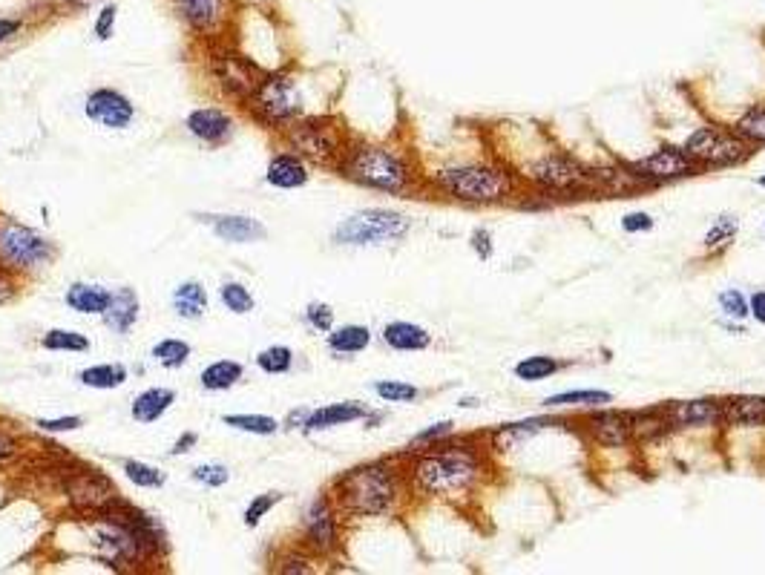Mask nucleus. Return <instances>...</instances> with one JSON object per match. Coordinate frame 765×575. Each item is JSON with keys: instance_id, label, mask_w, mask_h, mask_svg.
<instances>
[{"instance_id": "nucleus-1", "label": "nucleus", "mask_w": 765, "mask_h": 575, "mask_svg": "<svg viewBox=\"0 0 765 575\" xmlns=\"http://www.w3.org/2000/svg\"><path fill=\"white\" fill-rule=\"evenodd\" d=\"M487 475L484 452L472 443H435L426 455H420L412 478L426 495L438 498H464Z\"/></svg>"}, {"instance_id": "nucleus-2", "label": "nucleus", "mask_w": 765, "mask_h": 575, "mask_svg": "<svg viewBox=\"0 0 765 575\" xmlns=\"http://www.w3.org/2000/svg\"><path fill=\"white\" fill-rule=\"evenodd\" d=\"M435 187L464 205H504L521 193V179L501 164H455L435 173Z\"/></svg>"}, {"instance_id": "nucleus-3", "label": "nucleus", "mask_w": 765, "mask_h": 575, "mask_svg": "<svg viewBox=\"0 0 765 575\" xmlns=\"http://www.w3.org/2000/svg\"><path fill=\"white\" fill-rule=\"evenodd\" d=\"M343 173L351 182L371 190H383V193H406L412 184L409 161L392 147H377V144H363L348 150Z\"/></svg>"}, {"instance_id": "nucleus-4", "label": "nucleus", "mask_w": 765, "mask_h": 575, "mask_svg": "<svg viewBox=\"0 0 765 575\" xmlns=\"http://www.w3.org/2000/svg\"><path fill=\"white\" fill-rule=\"evenodd\" d=\"M340 501L354 515H386L397 504V478L386 463H369L340 478Z\"/></svg>"}, {"instance_id": "nucleus-5", "label": "nucleus", "mask_w": 765, "mask_h": 575, "mask_svg": "<svg viewBox=\"0 0 765 575\" xmlns=\"http://www.w3.org/2000/svg\"><path fill=\"white\" fill-rule=\"evenodd\" d=\"M682 150L691 159L708 170H719V167H734L742 164L754 153V144L745 141L737 130H725V127H696L691 136L685 138Z\"/></svg>"}, {"instance_id": "nucleus-6", "label": "nucleus", "mask_w": 765, "mask_h": 575, "mask_svg": "<svg viewBox=\"0 0 765 575\" xmlns=\"http://www.w3.org/2000/svg\"><path fill=\"white\" fill-rule=\"evenodd\" d=\"M535 187L576 199L581 193H593V173L587 167H581L579 161L570 159L567 153H547L541 159H535L527 173H524Z\"/></svg>"}, {"instance_id": "nucleus-7", "label": "nucleus", "mask_w": 765, "mask_h": 575, "mask_svg": "<svg viewBox=\"0 0 765 575\" xmlns=\"http://www.w3.org/2000/svg\"><path fill=\"white\" fill-rule=\"evenodd\" d=\"M409 233V219L395 210H360L340 222L334 230V239L340 245H386V242H400Z\"/></svg>"}, {"instance_id": "nucleus-8", "label": "nucleus", "mask_w": 765, "mask_h": 575, "mask_svg": "<svg viewBox=\"0 0 765 575\" xmlns=\"http://www.w3.org/2000/svg\"><path fill=\"white\" fill-rule=\"evenodd\" d=\"M630 173L645 184V187H656V184H671L682 182V179H691L699 173V164H696L682 147H659L653 150L645 159L633 161L630 164Z\"/></svg>"}, {"instance_id": "nucleus-9", "label": "nucleus", "mask_w": 765, "mask_h": 575, "mask_svg": "<svg viewBox=\"0 0 765 575\" xmlns=\"http://www.w3.org/2000/svg\"><path fill=\"white\" fill-rule=\"evenodd\" d=\"M52 242L32 228L9 222L0 228V259L15 268H38L52 259Z\"/></svg>"}, {"instance_id": "nucleus-10", "label": "nucleus", "mask_w": 765, "mask_h": 575, "mask_svg": "<svg viewBox=\"0 0 765 575\" xmlns=\"http://www.w3.org/2000/svg\"><path fill=\"white\" fill-rule=\"evenodd\" d=\"M256 107L268 118H294L300 113V92L294 87L291 78L285 75H274V78H265L259 87H256Z\"/></svg>"}, {"instance_id": "nucleus-11", "label": "nucleus", "mask_w": 765, "mask_h": 575, "mask_svg": "<svg viewBox=\"0 0 765 575\" xmlns=\"http://www.w3.org/2000/svg\"><path fill=\"white\" fill-rule=\"evenodd\" d=\"M584 432L604 449H625L633 440V420H630V414L599 409V412L584 417Z\"/></svg>"}, {"instance_id": "nucleus-12", "label": "nucleus", "mask_w": 765, "mask_h": 575, "mask_svg": "<svg viewBox=\"0 0 765 575\" xmlns=\"http://www.w3.org/2000/svg\"><path fill=\"white\" fill-rule=\"evenodd\" d=\"M668 414L671 429H711L722 423V409L719 400L711 397H696V400H676L662 406Z\"/></svg>"}, {"instance_id": "nucleus-13", "label": "nucleus", "mask_w": 765, "mask_h": 575, "mask_svg": "<svg viewBox=\"0 0 765 575\" xmlns=\"http://www.w3.org/2000/svg\"><path fill=\"white\" fill-rule=\"evenodd\" d=\"M87 115L107 130H124L133 121V104L116 90H95L87 98Z\"/></svg>"}, {"instance_id": "nucleus-14", "label": "nucleus", "mask_w": 765, "mask_h": 575, "mask_svg": "<svg viewBox=\"0 0 765 575\" xmlns=\"http://www.w3.org/2000/svg\"><path fill=\"white\" fill-rule=\"evenodd\" d=\"M294 147L300 150L302 156L314 161H331L337 153H340V138L331 127H325L320 121H308V124H300L294 130Z\"/></svg>"}, {"instance_id": "nucleus-15", "label": "nucleus", "mask_w": 765, "mask_h": 575, "mask_svg": "<svg viewBox=\"0 0 765 575\" xmlns=\"http://www.w3.org/2000/svg\"><path fill=\"white\" fill-rule=\"evenodd\" d=\"M722 423L731 429H757L765 426V397L760 394H734L719 400Z\"/></svg>"}, {"instance_id": "nucleus-16", "label": "nucleus", "mask_w": 765, "mask_h": 575, "mask_svg": "<svg viewBox=\"0 0 765 575\" xmlns=\"http://www.w3.org/2000/svg\"><path fill=\"white\" fill-rule=\"evenodd\" d=\"M305 529H308V538L317 550H331L337 544V521H334V512H331L328 501L317 498L314 504L308 506Z\"/></svg>"}, {"instance_id": "nucleus-17", "label": "nucleus", "mask_w": 765, "mask_h": 575, "mask_svg": "<svg viewBox=\"0 0 765 575\" xmlns=\"http://www.w3.org/2000/svg\"><path fill=\"white\" fill-rule=\"evenodd\" d=\"M210 228L216 230L219 239L225 242H236V245H245V242H259L265 239V228L251 219V216H208Z\"/></svg>"}, {"instance_id": "nucleus-18", "label": "nucleus", "mask_w": 765, "mask_h": 575, "mask_svg": "<svg viewBox=\"0 0 765 575\" xmlns=\"http://www.w3.org/2000/svg\"><path fill=\"white\" fill-rule=\"evenodd\" d=\"M187 130L202 141H210V144H219L225 138L231 136V118L222 113V110H196V113L187 115Z\"/></svg>"}, {"instance_id": "nucleus-19", "label": "nucleus", "mask_w": 765, "mask_h": 575, "mask_svg": "<svg viewBox=\"0 0 765 575\" xmlns=\"http://www.w3.org/2000/svg\"><path fill=\"white\" fill-rule=\"evenodd\" d=\"M136 320H139V297L130 288H121L116 294H110V302L104 308V322L118 334H127Z\"/></svg>"}, {"instance_id": "nucleus-20", "label": "nucleus", "mask_w": 765, "mask_h": 575, "mask_svg": "<svg viewBox=\"0 0 765 575\" xmlns=\"http://www.w3.org/2000/svg\"><path fill=\"white\" fill-rule=\"evenodd\" d=\"M70 495L75 504H84V506H104L110 504L113 498H116V486L107 481V478H101V475H81L78 481L70 483Z\"/></svg>"}, {"instance_id": "nucleus-21", "label": "nucleus", "mask_w": 765, "mask_h": 575, "mask_svg": "<svg viewBox=\"0 0 765 575\" xmlns=\"http://www.w3.org/2000/svg\"><path fill=\"white\" fill-rule=\"evenodd\" d=\"M225 3L228 0H176L182 18H185L193 29H213L219 26L225 18Z\"/></svg>"}, {"instance_id": "nucleus-22", "label": "nucleus", "mask_w": 765, "mask_h": 575, "mask_svg": "<svg viewBox=\"0 0 765 575\" xmlns=\"http://www.w3.org/2000/svg\"><path fill=\"white\" fill-rule=\"evenodd\" d=\"M366 417V406L360 403H334V406H325V409H317L305 417V429L308 432H317V429H331V426H343V423H351V420H360Z\"/></svg>"}, {"instance_id": "nucleus-23", "label": "nucleus", "mask_w": 765, "mask_h": 575, "mask_svg": "<svg viewBox=\"0 0 765 575\" xmlns=\"http://www.w3.org/2000/svg\"><path fill=\"white\" fill-rule=\"evenodd\" d=\"M383 340L395 351H420V348L432 343L429 331L415 325V322H389L383 328Z\"/></svg>"}, {"instance_id": "nucleus-24", "label": "nucleus", "mask_w": 765, "mask_h": 575, "mask_svg": "<svg viewBox=\"0 0 765 575\" xmlns=\"http://www.w3.org/2000/svg\"><path fill=\"white\" fill-rule=\"evenodd\" d=\"M268 184L274 187H282V190H294V187H302L308 182V170L297 156H277L268 164Z\"/></svg>"}, {"instance_id": "nucleus-25", "label": "nucleus", "mask_w": 765, "mask_h": 575, "mask_svg": "<svg viewBox=\"0 0 765 575\" xmlns=\"http://www.w3.org/2000/svg\"><path fill=\"white\" fill-rule=\"evenodd\" d=\"M173 308L185 320H199L208 311V294L199 282H182L173 291Z\"/></svg>"}, {"instance_id": "nucleus-26", "label": "nucleus", "mask_w": 765, "mask_h": 575, "mask_svg": "<svg viewBox=\"0 0 765 575\" xmlns=\"http://www.w3.org/2000/svg\"><path fill=\"white\" fill-rule=\"evenodd\" d=\"M173 400H176V394L170 389L141 391L139 397H136V403H133V417L139 423H156L173 406Z\"/></svg>"}, {"instance_id": "nucleus-27", "label": "nucleus", "mask_w": 765, "mask_h": 575, "mask_svg": "<svg viewBox=\"0 0 765 575\" xmlns=\"http://www.w3.org/2000/svg\"><path fill=\"white\" fill-rule=\"evenodd\" d=\"M110 302V294L98 285H84V282H75L70 291H67V305L78 314H104Z\"/></svg>"}, {"instance_id": "nucleus-28", "label": "nucleus", "mask_w": 765, "mask_h": 575, "mask_svg": "<svg viewBox=\"0 0 765 575\" xmlns=\"http://www.w3.org/2000/svg\"><path fill=\"white\" fill-rule=\"evenodd\" d=\"M613 400V394L610 391H596V389H584V391H561V394H553V397H547L544 400V406H550V409H567V406H573V409H602Z\"/></svg>"}, {"instance_id": "nucleus-29", "label": "nucleus", "mask_w": 765, "mask_h": 575, "mask_svg": "<svg viewBox=\"0 0 765 575\" xmlns=\"http://www.w3.org/2000/svg\"><path fill=\"white\" fill-rule=\"evenodd\" d=\"M371 343V331L366 325H343L328 334V345L337 354H360Z\"/></svg>"}, {"instance_id": "nucleus-30", "label": "nucleus", "mask_w": 765, "mask_h": 575, "mask_svg": "<svg viewBox=\"0 0 765 575\" xmlns=\"http://www.w3.org/2000/svg\"><path fill=\"white\" fill-rule=\"evenodd\" d=\"M81 383L84 386H90V389H118V386H124L127 383V371L124 366H110V363H104V366H90L81 371Z\"/></svg>"}, {"instance_id": "nucleus-31", "label": "nucleus", "mask_w": 765, "mask_h": 575, "mask_svg": "<svg viewBox=\"0 0 765 575\" xmlns=\"http://www.w3.org/2000/svg\"><path fill=\"white\" fill-rule=\"evenodd\" d=\"M242 377V366L233 360H219L202 371V386L208 391H225L236 386V380Z\"/></svg>"}, {"instance_id": "nucleus-32", "label": "nucleus", "mask_w": 765, "mask_h": 575, "mask_svg": "<svg viewBox=\"0 0 765 575\" xmlns=\"http://www.w3.org/2000/svg\"><path fill=\"white\" fill-rule=\"evenodd\" d=\"M630 420H633V437H636V440H653V437L671 432V423H668L665 409L630 414Z\"/></svg>"}, {"instance_id": "nucleus-33", "label": "nucleus", "mask_w": 765, "mask_h": 575, "mask_svg": "<svg viewBox=\"0 0 765 575\" xmlns=\"http://www.w3.org/2000/svg\"><path fill=\"white\" fill-rule=\"evenodd\" d=\"M561 363L553 360V357H544V354H535V357H524L518 366H515V377L524 380V383H538V380H547L561 371Z\"/></svg>"}, {"instance_id": "nucleus-34", "label": "nucleus", "mask_w": 765, "mask_h": 575, "mask_svg": "<svg viewBox=\"0 0 765 575\" xmlns=\"http://www.w3.org/2000/svg\"><path fill=\"white\" fill-rule=\"evenodd\" d=\"M734 130L740 133L745 141H751L754 147L765 144V104H754L751 110H745L740 115V121L734 124Z\"/></svg>"}, {"instance_id": "nucleus-35", "label": "nucleus", "mask_w": 765, "mask_h": 575, "mask_svg": "<svg viewBox=\"0 0 765 575\" xmlns=\"http://www.w3.org/2000/svg\"><path fill=\"white\" fill-rule=\"evenodd\" d=\"M225 426H233L239 432H251V435H274L279 423L274 417L265 414H225Z\"/></svg>"}, {"instance_id": "nucleus-36", "label": "nucleus", "mask_w": 765, "mask_h": 575, "mask_svg": "<svg viewBox=\"0 0 765 575\" xmlns=\"http://www.w3.org/2000/svg\"><path fill=\"white\" fill-rule=\"evenodd\" d=\"M737 230H740V225H737V219H734V216H719L717 222L711 225V230H708V236H705V251L708 253L725 251V248L734 242Z\"/></svg>"}, {"instance_id": "nucleus-37", "label": "nucleus", "mask_w": 765, "mask_h": 575, "mask_svg": "<svg viewBox=\"0 0 765 575\" xmlns=\"http://www.w3.org/2000/svg\"><path fill=\"white\" fill-rule=\"evenodd\" d=\"M153 357L164 368H179L185 366L187 357H190V345L185 340H162V343L153 345Z\"/></svg>"}, {"instance_id": "nucleus-38", "label": "nucleus", "mask_w": 765, "mask_h": 575, "mask_svg": "<svg viewBox=\"0 0 765 575\" xmlns=\"http://www.w3.org/2000/svg\"><path fill=\"white\" fill-rule=\"evenodd\" d=\"M219 297H222V302L228 305V311H233V314H251V311H254V297H251V291H248L245 285H239V282H225L222 291H219Z\"/></svg>"}, {"instance_id": "nucleus-39", "label": "nucleus", "mask_w": 765, "mask_h": 575, "mask_svg": "<svg viewBox=\"0 0 765 575\" xmlns=\"http://www.w3.org/2000/svg\"><path fill=\"white\" fill-rule=\"evenodd\" d=\"M294 363V354H291V348H285V345H274V348H265L259 357H256V366L262 368L265 374H285L288 368Z\"/></svg>"}, {"instance_id": "nucleus-40", "label": "nucleus", "mask_w": 765, "mask_h": 575, "mask_svg": "<svg viewBox=\"0 0 765 575\" xmlns=\"http://www.w3.org/2000/svg\"><path fill=\"white\" fill-rule=\"evenodd\" d=\"M124 472L127 478L136 483V486H144V489H156L164 483V472H159L156 466L150 463H141V460H127L124 463Z\"/></svg>"}, {"instance_id": "nucleus-41", "label": "nucleus", "mask_w": 765, "mask_h": 575, "mask_svg": "<svg viewBox=\"0 0 765 575\" xmlns=\"http://www.w3.org/2000/svg\"><path fill=\"white\" fill-rule=\"evenodd\" d=\"M44 348H49V351H87L90 340L84 334L55 328V331H49L47 337H44Z\"/></svg>"}, {"instance_id": "nucleus-42", "label": "nucleus", "mask_w": 765, "mask_h": 575, "mask_svg": "<svg viewBox=\"0 0 765 575\" xmlns=\"http://www.w3.org/2000/svg\"><path fill=\"white\" fill-rule=\"evenodd\" d=\"M374 391H377V397L386 400V403H412V400H418L420 394L415 386L400 383V380H383V383L374 386Z\"/></svg>"}, {"instance_id": "nucleus-43", "label": "nucleus", "mask_w": 765, "mask_h": 575, "mask_svg": "<svg viewBox=\"0 0 765 575\" xmlns=\"http://www.w3.org/2000/svg\"><path fill=\"white\" fill-rule=\"evenodd\" d=\"M719 308H722V314L731 317V320H745V317L751 314V311H748V299L742 297V291H737V288H728V291L719 294Z\"/></svg>"}, {"instance_id": "nucleus-44", "label": "nucleus", "mask_w": 765, "mask_h": 575, "mask_svg": "<svg viewBox=\"0 0 765 575\" xmlns=\"http://www.w3.org/2000/svg\"><path fill=\"white\" fill-rule=\"evenodd\" d=\"M282 501V495L279 492H265V495H259L256 501H251V506L245 509V527H256L274 506Z\"/></svg>"}, {"instance_id": "nucleus-45", "label": "nucleus", "mask_w": 765, "mask_h": 575, "mask_svg": "<svg viewBox=\"0 0 765 575\" xmlns=\"http://www.w3.org/2000/svg\"><path fill=\"white\" fill-rule=\"evenodd\" d=\"M228 478H231V472L219 463H205V466L193 469V481L205 483V486H225Z\"/></svg>"}, {"instance_id": "nucleus-46", "label": "nucleus", "mask_w": 765, "mask_h": 575, "mask_svg": "<svg viewBox=\"0 0 765 575\" xmlns=\"http://www.w3.org/2000/svg\"><path fill=\"white\" fill-rule=\"evenodd\" d=\"M305 317H308V322H311L317 331H331V325H334V311H331L328 305H323V302L308 305Z\"/></svg>"}, {"instance_id": "nucleus-47", "label": "nucleus", "mask_w": 765, "mask_h": 575, "mask_svg": "<svg viewBox=\"0 0 765 575\" xmlns=\"http://www.w3.org/2000/svg\"><path fill=\"white\" fill-rule=\"evenodd\" d=\"M116 18H118V6H104V9L98 12V18H95V35H98V41H107V38L113 35V29H116Z\"/></svg>"}, {"instance_id": "nucleus-48", "label": "nucleus", "mask_w": 765, "mask_h": 575, "mask_svg": "<svg viewBox=\"0 0 765 575\" xmlns=\"http://www.w3.org/2000/svg\"><path fill=\"white\" fill-rule=\"evenodd\" d=\"M449 435H452V423H449V420H443V423L429 426L426 432H418V435H415V443L426 446V443H438V440H443V437H449Z\"/></svg>"}, {"instance_id": "nucleus-49", "label": "nucleus", "mask_w": 765, "mask_h": 575, "mask_svg": "<svg viewBox=\"0 0 765 575\" xmlns=\"http://www.w3.org/2000/svg\"><path fill=\"white\" fill-rule=\"evenodd\" d=\"M622 228H625L627 233H645V230L653 228V219H650V213L636 210V213H627L625 219H622Z\"/></svg>"}, {"instance_id": "nucleus-50", "label": "nucleus", "mask_w": 765, "mask_h": 575, "mask_svg": "<svg viewBox=\"0 0 765 575\" xmlns=\"http://www.w3.org/2000/svg\"><path fill=\"white\" fill-rule=\"evenodd\" d=\"M44 432H75L81 429V417H58V420H38Z\"/></svg>"}, {"instance_id": "nucleus-51", "label": "nucleus", "mask_w": 765, "mask_h": 575, "mask_svg": "<svg viewBox=\"0 0 765 575\" xmlns=\"http://www.w3.org/2000/svg\"><path fill=\"white\" fill-rule=\"evenodd\" d=\"M472 245H475V251L481 259H489V253H492V239H489L487 230H475V236H472Z\"/></svg>"}, {"instance_id": "nucleus-52", "label": "nucleus", "mask_w": 765, "mask_h": 575, "mask_svg": "<svg viewBox=\"0 0 765 575\" xmlns=\"http://www.w3.org/2000/svg\"><path fill=\"white\" fill-rule=\"evenodd\" d=\"M748 311H751L754 320L765 325V291H757L754 297L748 299Z\"/></svg>"}, {"instance_id": "nucleus-53", "label": "nucleus", "mask_w": 765, "mask_h": 575, "mask_svg": "<svg viewBox=\"0 0 765 575\" xmlns=\"http://www.w3.org/2000/svg\"><path fill=\"white\" fill-rule=\"evenodd\" d=\"M21 29V21H9V18H0V44L3 41H9L15 32Z\"/></svg>"}, {"instance_id": "nucleus-54", "label": "nucleus", "mask_w": 765, "mask_h": 575, "mask_svg": "<svg viewBox=\"0 0 765 575\" xmlns=\"http://www.w3.org/2000/svg\"><path fill=\"white\" fill-rule=\"evenodd\" d=\"M193 443H196V435H185L179 443H176L173 455H182V452H187V446H193Z\"/></svg>"}, {"instance_id": "nucleus-55", "label": "nucleus", "mask_w": 765, "mask_h": 575, "mask_svg": "<svg viewBox=\"0 0 765 575\" xmlns=\"http://www.w3.org/2000/svg\"><path fill=\"white\" fill-rule=\"evenodd\" d=\"M70 6H75V9H87V6H93V3H98V0H67Z\"/></svg>"}, {"instance_id": "nucleus-56", "label": "nucleus", "mask_w": 765, "mask_h": 575, "mask_svg": "<svg viewBox=\"0 0 765 575\" xmlns=\"http://www.w3.org/2000/svg\"><path fill=\"white\" fill-rule=\"evenodd\" d=\"M9 449H12V443H9V440H6V437L0 435V458H3V455H6V452H9Z\"/></svg>"}, {"instance_id": "nucleus-57", "label": "nucleus", "mask_w": 765, "mask_h": 575, "mask_svg": "<svg viewBox=\"0 0 765 575\" xmlns=\"http://www.w3.org/2000/svg\"><path fill=\"white\" fill-rule=\"evenodd\" d=\"M757 184H760V187H765V176H760V179H757Z\"/></svg>"}]
</instances>
